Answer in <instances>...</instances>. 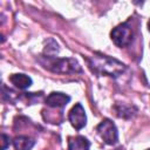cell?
Here are the masks:
<instances>
[{
	"label": "cell",
	"instance_id": "1",
	"mask_svg": "<svg viewBox=\"0 0 150 150\" xmlns=\"http://www.w3.org/2000/svg\"><path fill=\"white\" fill-rule=\"evenodd\" d=\"M88 62H89V67L100 75L117 77L125 70V66L122 62H120L116 59L109 57L107 55L95 54L88 59Z\"/></svg>",
	"mask_w": 150,
	"mask_h": 150
},
{
	"label": "cell",
	"instance_id": "2",
	"mask_svg": "<svg viewBox=\"0 0 150 150\" xmlns=\"http://www.w3.org/2000/svg\"><path fill=\"white\" fill-rule=\"evenodd\" d=\"M39 62L48 70L59 73V74H71V73H80L81 66L75 59H59L55 56H41Z\"/></svg>",
	"mask_w": 150,
	"mask_h": 150
},
{
	"label": "cell",
	"instance_id": "3",
	"mask_svg": "<svg viewBox=\"0 0 150 150\" xmlns=\"http://www.w3.org/2000/svg\"><path fill=\"white\" fill-rule=\"evenodd\" d=\"M110 35H111V40L114 41V43L118 47H125L130 45L132 40V30H131V27L127 22L121 23L117 27H115L111 30Z\"/></svg>",
	"mask_w": 150,
	"mask_h": 150
},
{
	"label": "cell",
	"instance_id": "4",
	"mask_svg": "<svg viewBox=\"0 0 150 150\" xmlns=\"http://www.w3.org/2000/svg\"><path fill=\"white\" fill-rule=\"evenodd\" d=\"M96 130L98 132V135L101 136V138L107 143V144H115L118 141V131L116 125L112 123V121L105 118L103 120L97 127Z\"/></svg>",
	"mask_w": 150,
	"mask_h": 150
},
{
	"label": "cell",
	"instance_id": "5",
	"mask_svg": "<svg viewBox=\"0 0 150 150\" xmlns=\"http://www.w3.org/2000/svg\"><path fill=\"white\" fill-rule=\"evenodd\" d=\"M68 120L76 130H81L87 124V116L81 103H76L68 114Z\"/></svg>",
	"mask_w": 150,
	"mask_h": 150
},
{
	"label": "cell",
	"instance_id": "6",
	"mask_svg": "<svg viewBox=\"0 0 150 150\" xmlns=\"http://www.w3.org/2000/svg\"><path fill=\"white\" fill-rule=\"evenodd\" d=\"M69 101H70V96H68L67 94L60 91H53L47 96L46 104L52 108H63L69 103Z\"/></svg>",
	"mask_w": 150,
	"mask_h": 150
},
{
	"label": "cell",
	"instance_id": "7",
	"mask_svg": "<svg viewBox=\"0 0 150 150\" xmlns=\"http://www.w3.org/2000/svg\"><path fill=\"white\" fill-rule=\"evenodd\" d=\"M90 142L83 136L70 137L68 141V150H89Z\"/></svg>",
	"mask_w": 150,
	"mask_h": 150
},
{
	"label": "cell",
	"instance_id": "8",
	"mask_svg": "<svg viewBox=\"0 0 150 150\" xmlns=\"http://www.w3.org/2000/svg\"><path fill=\"white\" fill-rule=\"evenodd\" d=\"M9 81L19 89H27L32 86V79L26 74H13L11 75Z\"/></svg>",
	"mask_w": 150,
	"mask_h": 150
},
{
	"label": "cell",
	"instance_id": "9",
	"mask_svg": "<svg viewBox=\"0 0 150 150\" xmlns=\"http://www.w3.org/2000/svg\"><path fill=\"white\" fill-rule=\"evenodd\" d=\"M35 142L27 136H18L13 139V145L15 150H32Z\"/></svg>",
	"mask_w": 150,
	"mask_h": 150
},
{
	"label": "cell",
	"instance_id": "10",
	"mask_svg": "<svg viewBox=\"0 0 150 150\" xmlns=\"http://www.w3.org/2000/svg\"><path fill=\"white\" fill-rule=\"evenodd\" d=\"M1 143H2V146H1V150H6L7 149V146L9 145V137L7 136V135H5V134H2L1 135Z\"/></svg>",
	"mask_w": 150,
	"mask_h": 150
},
{
	"label": "cell",
	"instance_id": "11",
	"mask_svg": "<svg viewBox=\"0 0 150 150\" xmlns=\"http://www.w3.org/2000/svg\"><path fill=\"white\" fill-rule=\"evenodd\" d=\"M148 29H149V32H150V20L148 21Z\"/></svg>",
	"mask_w": 150,
	"mask_h": 150
},
{
	"label": "cell",
	"instance_id": "12",
	"mask_svg": "<svg viewBox=\"0 0 150 150\" xmlns=\"http://www.w3.org/2000/svg\"><path fill=\"white\" fill-rule=\"evenodd\" d=\"M148 150H150V149H148Z\"/></svg>",
	"mask_w": 150,
	"mask_h": 150
}]
</instances>
